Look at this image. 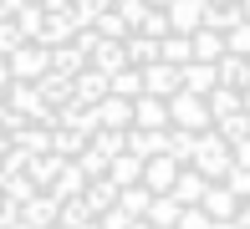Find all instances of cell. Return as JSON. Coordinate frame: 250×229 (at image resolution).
Instances as JSON below:
<instances>
[{
	"instance_id": "6da1fadb",
	"label": "cell",
	"mask_w": 250,
	"mask_h": 229,
	"mask_svg": "<svg viewBox=\"0 0 250 229\" xmlns=\"http://www.w3.org/2000/svg\"><path fill=\"white\" fill-rule=\"evenodd\" d=\"M0 224H250V0H0Z\"/></svg>"
}]
</instances>
